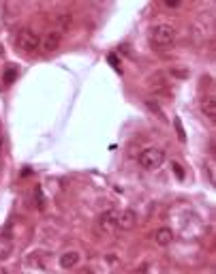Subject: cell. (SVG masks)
Here are the masks:
<instances>
[{
  "instance_id": "1",
  "label": "cell",
  "mask_w": 216,
  "mask_h": 274,
  "mask_svg": "<svg viewBox=\"0 0 216 274\" xmlns=\"http://www.w3.org/2000/svg\"><path fill=\"white\" fill-rule=\"evenodd\" d=\"M15 47L19 49V52L30 54V52H34V49L41 47V37L34 30H30V28H21V30L17 32V37H15Z\"/></svg>"
},
{
  "instance_id": "2",
  "label": "cell",
  "mask_w": 216,
  "mask_h": 274,
  "mask_svg": "<svg viewBox=\"0 0 216 274\" xmlns=\"http://www.w3.org/2000/svg\"><path fill=\"white\" fill-rule=\"evenodd\" d=\"M176 28H171L167 24H161V26H154V30H152V45L154 47H169V45H174L176 43Z\"/></svg>"
},
{
  "instance_id": "3",
  "label": "cell",
  "mask_w": 216,
  "mask_h": 274,
  "mask_svg": "<svg viewBox=\"0 0 216 274\" xmlns=\"http://www.w3.org/2000/svg\"><path fill=\"white\" fill-rule=\"evenodd\" d=\"M139 165L143 169H156V167H161L163 161H165V152L161 148H146L143 152L139 154Z\"/></svg>"
},
{
  "instance_id": "4",
  "label": "cell",
  "mask_w": 216,
  "mask_h": 274,
  "mask_svg": "<svg viewBox=\"0 0 216 274\" xmlns=\"http://www.w3.org/2000/svg\"><path fill=\"white\" fill-rule=\"evenodd\" d=\"M137 225V214L133 210H122L118 212V219H116V227L122 229V232H131V229Z\"/></svg>"
},
{
  "instance_id": "5",
  "label": "cell",
  "mask_w": 216,
  "mask_h": 274,
  "mask_svg": "<svg viewBox=\"0 0 216 274\" xmlns=\"http://www.w3.org/2000/svg\"><path fill=\"white\" fill-rule=\"evenodd\" d=\"M60 41H62V34L58 30H52V32H47L45 34V39H41V47H43V52H56L60 45Z\"/></svg>"
},
{
  "instance_id": "6",
  "label": "cell",
  "mask_w": 216,
  "mask_h": 274,
  "mask_svg": "<svg viewBox=\"0 0 216 274\" xmlns=\"http://www.w3.org/2000/svg\"><path fill=\"white\" fill-rule=\"evenodd\" d=\"M116 219H118V212L116 210H107L105 214L99 216V227L103 232H109L111 227H116Z\"/></svg>"
},
{
  "instance_id": "7",
  "label": "cell",
  "mask_w": 216,
  "mask_h": 274,
  "mask_svg": "<svg viewBox=\"0 0 216 274\" xmlns=\"http://www.w3.org/2000/svg\"><path fill=\"white\" fill-rule=\"evenodd\" d=\"M154 240L158 247H167V244H171V240H174V232H171L169 227H161V229H156Z\"/></svg>"
},
{
  "instance_id": "8",
  "label": "cell",
  "mask_w": 216,
  "mask_h": 274,
  "mask_svg": "<svg viewBox=\"0 0 216 274\" xmlns=\"http://www.w3.org/2000/svg\"><path fill=\"white\" fill-rule=\"evenodd\" d=\"M201 110H204V114L210 120H216V101H214V97H208V99H204V105H201Z\"/></svg>"
},
{
  "instance_id": "9",
  "label": "cell",
  "mask_w": 216,
  "mask_h": 274,
  "mask_svg": "<svg viewBox=\"0 0 216 274\" xmlns=\"http://www.w3.org/2000/svg\"><path fill=\"white\" fill-rule=\"evenodd\" d=\"M79 262V255L75 253V251H69V253H64L62 257H60V266L64 270H69V268H73V266Z\"/></svg>"
},
{
  "instance_id": "10",
  "label": "cell",
  "mask_w": 216,
  "mask_h": 274,
  "mask_svg": "<svg viewBox=\"0 0 216 274\" xmlns=\"http://www.w3.org/2000/svg\"><path fill=\"white\" fill-rule=\"evenodd\" d=\"M45 255V253H30L26 257V266L28 268H45V262H41V257Z\"/></svg>"
},
{
  "instance_id": "11",
  "label": "cell",
  "mask_w": 216,
  "mask_h": 274,
  "mask_svg": "<svg viewBox=\"0 0 216 274\" xmlns=\"http://www.w3.org/2000/svg\"><path fill=\"white\" fill-rule=\"evenodd\" d=\"M11 253V244L9 242H4V244H0V259H6Z\"/></svg>"
},
{
  "instance_id": "12",
  "label": "cell",
  "mask_w": 216,
  "mask_h": 274,
  "mask_svg": "<svg viewBox=\"0 0 216 274\" xmlns=\"http://www.w3.org/2000/svg\"><path fill=\"white\" fill-rule=\"evenodd\" d=\"M15 75H17V69L9 67V71H6V73H4V82H6V84H11L13 79H15Z\"/></svg>"
},
{
  "instance_id": "13",
  "label": "cell",
  "mask_w": 216,
  "mask_h": 274,
  "mask_svg": "<svg viewBox=\"0 0 216 274\" xmlns=\"http://www.w3.org/2000/svg\"><path fill=\"white\" fill-rule=\"evenodd\" d=\"M56 21H58L62 28H69L71 26V15H58V17H56Z\"/></svg>"
},
{
  "instance_id": "14",
  "label": "cell",
  "mask_w": 216,
  "mask_h": 274,
  "mask_svg": "<svg viewBox=\"0 0 216 274\" xmlns=\"http://www.w3.org/2000/svg\"><path fill=\"white\" fill-rule=\"evenodd\" d=\"M176 131H178V135H180V139H186V135H184V129H182V122H180L178 118H176Z\"/></svg>"
},
{
  "instance_id": "15",
  "label": "cell",
  "mask_w": 216,
  "mask_h": 274,
  "mask_svg": "<svg viewBox=\"0 0 216 274\" xmlns=\"http://www.w3.org/2000/svg\"><path fill=\"white\" fill-rule=\"evenodd\" d=\"M165 6H169V9H176V6L182 4V0H163Z\"/></svg>"
},
{
  "instance_id": "16",
  "label": "cell",
  "mask_w": 216,
  "mask_h": 274,
  "mask_svg": "<svg viewBox=\"0 0 216 274\" xmlns=\"http://www.w3.org/2000/svg\"><path fill=\"white\" fill-rule=\"evenodd\" d=\"M171 167H174V171H176V176H178L180 180H182V178H184V171H182V167H180V165H178V163H171Z\"/></svg>"
},
{
  "instance_id": "17",
  "label": "cell",
  "mask_w": 216,
  "mask_h": 274,
  "mask_svg": "<svg viewBox=\"0 0 216 274\" xmlns=\"http://www.w3.org/2000/svg\"><path fill=\"white\" fill-rule=\"evenodd\" d=\"M146 103H148V107H150V110H152V112L161 114V110H158V105H154V101H146Z\"/></svg>"
},
{
  "instance_id": "18",
  "label": "cell",
  "mask_w": 216,
  "mask_h": 274,
  "mask_svg": "<svg viewBox=\"0 0 216 274\" xmlns=\"http://www.w3.org/2000/svg\"><path fill=\"white\" fill-rule=\"evenodd\" d=\"M171 73L178 75V77H186V75H189V71H178V69H174V71H171Z\"/></svg>"
},
{
  "instance_id": "19",
  "label": "cell",
  "mask_w": 216,
  "mask_h": 274,
  "mask_svg": "<svg viewBox=\"0 0 216 274\" xmlns=\"http://www.w3.org/2000/svg\"><path fill=\"white\" fill-rule=\"evenodd\" d=\"M2 146H4V137H2V133H0V152H2Z\"/></svg>"
},
{
  "instance_id": "20",
  "label": "cell",
  "mask_w": 216,
  "mask_h": 274,
  "mask_svg": "<svg viewBox=\"0 0 216 274\" xmlns=\"http://www.w3.org/2000/svg\"><path fill=\"white\" fill-rule=\"evenodd\" d=\"M2 52H4V49H2V45H0V56H2Z\"/></svg>"
}]
</instances>
